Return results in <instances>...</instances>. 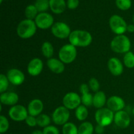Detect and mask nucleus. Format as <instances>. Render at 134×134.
I'll use <instances>...</instances> for the list:
<instances>
[{
	"label": "nucleus",
	"instance_id": "obj_1",
	"mask_svg": "<svg viewBox=\"0 0 134 134\" xmlns=\"http://www.w3.org/2000/svg\"><path fill=\"white\" fill-rule=\"evenodd\" d=\"M70 44L75 47H86L90 45L92 41V36L86 30H77L71 31L69 37Z\"/></svg>",
	"mask_w": 134,
	"mask_h": 134
},
{
	"label": "nucleus",
	"instance_id": "obj_2",
	"mask_svg": "<svg viewBox=\"0 0 134 134\" xmlns=\"http://www.w3.org/2000/svg\"><path fill=\"white\" fill-rule=\"evenodd\" d=\"M17 34L22 39H29L34 36L37 31V26L33 20L25 19L17 26Z\"/></svg>",
	"mask_w": 134,
	"mask_h": 134
},
{
	"label": "nucleus",
	"instance_id": "obj_3",
	"mask_svg": "<svg viewBox=\"0 0 134 134\" xmlns=\"http://www.w3.org/2000/svg\"><path fill=\"white\" fill-rule=\"evenodd\" d=\"M111 48L112 51L116 53L126 54L130 51L131 41L126 35H116L111 41Z\"/></svg>",
	"mask_w": 134,
	"mask_h": 134
},
{
	"label": "nucleus",
	"instance_id": "obj_4",
	"mask_svg": "<svg viewBox=\"0 0 134 134\" xmlns=\"http://www.w3.org/2000/svg\"><path fill=\"white\" fill-rule=\"evenodd\" d=\"M115 114L109 108L103 107L98 109L95 114V120L97 124L105 127L114 121Z\"/></svg>",
	"mask_w": 134,
	"mask_h": 134
},
{
	"label": "nucleus",
	"instance_id": "obj_5",
	"mask_svg": "<svg viewBox=\"0 0 134 134\" xmlns=\"http://www.w3.org/2000/svg\"><path fill=\"white\" fill-rule=\"evenodd\" d=\"M77 55V49L71 44H67L63 46L59 51L60 60L64 64H71L76 59Z\"/></svg>",
	"mask_w": 134,
	"mask_h": 134
},
{
	"label": "nucleus",
	"instance_id": "obj_6",
	"mask_svg": "<svg viewBox=\"0 0 134 134\" xmlns=\"http://www.w3.org/2000/svg\"><path fill=\"white\" fill-rule=\"evenodd\" d=\"M109 26L113 32L119 35H123L127 31L128 25L120 16L114 14L109 19Z\"/></svg>",
	"mask_w": 134,
	"mask_h": 134
},
{
	"label": "nucleus",
	"instance_id": "obj_7",
	"mask_svg": "<svg viewBox=\"0 0 134 134\" xmlns=\"http://www.w3.org/2000/svg\"><path fill=\"white\" fill-rule=\"evenodd\" d=\"M70 116V113L68 109L64 106H60L54 111L52 113V120L55 124L64 126L68 122Z\"/></svg>",
	"mask_w": 134,
	"mask_h": 134
},
{
	"label": "nucleus",
	"instance_id": "obj_8",
	"mask_svg": "<svg viewBox=\"0 0 134 134\" xmlns=\"http://www.w3.org/2000/svg\"><path fill=\"white\" fill-rule=\"evenodd\" d=\"M51 32L53 35L58 39H66L70 35L71 29L67 24L58 22L54 23L51 27Z\"/></svg>",
	"mask_w": 134,
	"mask_h": 134
},
{
	"label": "nucleus",
	"instance_id": "obj_9",
	"mask_svg": "<svg viewBox=\"0 0 134 134\" xmlns=\"http://www.w3.org/2000/svg\"><path fill=\"white\" fill-rule=\"evenodd\" d=\"M9 116L14 121H24L28 116V111L23 105H15L9 109Z\"/></svg>",
	"mask_w": 134,
	"mask_h": 134
},
{
	"label": "nucleus",
	"instance_id": "obj_10",
	"mask_svg": "<svg viewBox=\"0 0 134 134\" xmlns=\"http://www.w3.org/2000/svg\"><path fill=\"white\" fill-rule=\"evenodd\" d=\"M63 104L64 107L69 110H73L77 109L81 105V97L76 92L67 93L63 98Z\"/></svg>",
	"mask_w": 134,
	"mask_h": 134
},
{
	"label": "nucleus",
	"instance_id": "obj_11",
	"mask_svg": "<svg viewBox=\"0 0 134 134\" xmlns=\"http://www.w3.org/2000/svg\"><path fill=\"white\" fill-rule=\"evenodd\" d=\"M37 27L42 30L52 27L54 24V18L51 14L47 13H40L35 19Z\"/></svg>",
	"mask_w": 134,
	"mask_h": 134
},
{
	"label": "nucleus",
	"instance_id": "obj_12",
	"mask_svg": "<svg viewBox=\"0 0 134 134\" xmlns=\"http://www.w3.org/2000/svg\"><path fill=\"white\" fill-rule=\"evenodd\" d=\"M114 122L119 128L124 129V128H128L130 124V116L128 115V113L122 110V111H118L115 114Z\"/></svg>",
	"mask_w": 134,
	"mask_h": 134
},
{
	"label": "nucleus",
	"instance_id": "obj_13",
	"mask_svg": "<svg viewBox=\"0 0 134 134\" xmlns=\"http://www.w3.org/2000/svg\"><path fill=\"white\" fill-rule=\"evenodd\" d=\"M9 82L15 86H19L24 82L25 76L23 72L18 69H10L7 74Z\"/></svg>",
	"mask_w": 134,
	"mask_h": 134
},
{
	"label": "nucleus",
	"instance_id": "obj_14",
	"mask_svg": "<svg viewBox=\"0 0 134 134\" xmlns=\"http://www.w3.org/2000/svg\"><path fill=\"white\" fill-rule=\"evenodd\" d=\"M107 108L113 112H118L122 111L125 107V102L122 98L116 96L110 97L107 101Z\"/></svg>",
	"mask_w": 134,
	"mask_h": 134
},
{
	"label": "nucleus",
	"instance_id": "obj_15",
	"mask_svg": "<svg viewBox=\"0 0 134 134\" xmlns=\"http://www.w3.org/2000/svg\"><path fill=\"white\" fill-rule=\"evenodd\" d=\"M43 69V63L41 59L34 58L29 62L27 65V72L33 77L41 74Z\"/></svg>",
	"mask_w": 134,
	"mask_h": 134
},
{
	"label": "nucleus",
	"instance_id": "obj_16",
	"mask_svg": "<svg viewBox=\"0 0 134 134\" xmlns=\"http://www.w3.org/2000/svg\"><path fill=\"white\" fill-rule=\"evenodd\" d=\"M107 66L111 74L115 76L120 75L124 71L123 65L120 60L115 57L111 58L109 60Z\"/></svg>",
	"mask_w": 134,
	"mask_h": 134
},
{
	"label": "nucleus",
	"instance_id": "obj_17",
	"mask_svg": "<svg viewBox=\"0 0 134 134\" xmlns=\"http://www.w3.org/2000/svg\"><path fill=\"white\" fill-rule=\"evenodd\" d=\"M43 103L41 99H34L30 102L27 106V111L29 115L33 116H38L41 115L43 110Z\"/></svg>",
	"mask_w": 134,
	"mask_h": 134
},
{
	"label": "nucleus",
	"instance_id": "obj_18",
	"mask_svg": "<svg viewBox=\"0 0 134 134\" xmlns=\"http://www.w3.org/2000/svg\"><path fill=\"white\" fill-rule=\"evenodd\" d=\"M19 97L18 94L13 92L1 93L0 95V102L1 104L14 106L18 103Z\"/></svg>",
	"mask_w": 134,
	"mask_h": 134
},
{
	"label": "nucleus",
	"instance_id": "obj_19",
	"mask_svg": "<svg viewBox=\"0 0 134 134\" xmlns=\"http://www.w3.org/2000/svg\"><path fill=\"white\" fill-rule=\"evenodd\" d=\"M47 66L50 70L56 74L63 73L65 69L64 64L60 60L56 58H50L47 60Z\"/></svg>",
	"mask_w": 134,
	"mask_h": 134
},
{
	"label": "nucleus",
	"instance_id": "obj_20",
	"mask_svg": "<svg viewBox=\"0 0 134 134\" xmlns=\"http://www.w3.org/2000/svg\"><path fill=\"white\" fill-rule=\"evenodd\" d=\"M49 4L50 9L55 14L64 13L67 6L65 0H49Z\"/></svg>",
	"mask_w": 134,
	"mask_h": 134
},
{
	"label": "nucleus",
	"instance_id": "obj_21",
	"mask_svg": "<svg viewBox=\"0 0 134 134\" xmlns=\"http://www.w3.org/2000/svg\"><path fill=\"white\" fill-rule=\"evenodd\" d=\"M107 101L105 94L102 91H98L93 96V105L97 109L103 108Z\"/></svg>",
	"mask_w": 134,
	"mask_h": 134
},
{
	"label": "nucleus",
	"instance_id": "obj_22",
	"mask_svg": "<svg viewBox=\"0 0 134 134\" xmlns=\"http://www.w3.org/2000/svg\"><path fill=\"white\" fill-rule=\"evenodd\" d=\"M41 52L47 58H52V56L54 54V47L52 44L48 41L44 42L42 44Z\"/></svg>",
	"mask_w": 134,
	"mask_h": 134
},
{
	"label": "nucleus",
	"instance_id": "obj_23",
	"mask_svg": "<svg viewBox=\"0 0 134 134\" xmlns=\"http://www.w3.org/2000/svg\"><path fill=\"white\" fill-rule=\"evenodd\" d=\"M94 128L93 124L89 122H84L78 128V134H93Z\"/></svg>",
	"mask_w": 134,
	"mask_h": 134
},
{
	"label": "nucleus",
	"instance_id": "obj_24",
	"mask_svg": "<svg viewBox=\"0 0 134 134\" xmlns=\"http://www.w3.org/2000/svg\"><path fill=\"white\" fill-rule=\"evenodd\" d=\"M76 118L80 121H84L88 116V111L86 106L84 105H80L75 110Z\"/></svg>",
	"mask_w": 134,
	"mask_h": 134
},
{
	"label": "nucleus",
	"instance_id": "obj_25",
	"mask_svg": "<svg viewBox=\"0 0 134 134\" xmlns=\"http://www.w3.org/2000/svg\"><path fill=\"white\" fill-rule=\"evenodd\" d=\"M38 10L36 9L34 5H30L26 7L25 9V16L26 17V19L34 20L35 19L37 16L38 15Z\"/></svg>",
	"mask_w": 134,
	"mask_h": 134
},
{
	"label": "nucleus",
	"instance_id": "obj_26",
	"mask_svg": "<svg viewBox=\"0 0 134 134\" xmlns=\"http://www.w3.org/2000/svg\"><path fill=\"white\" fill-rule=\"evenodd\" d=\"M51 122V118L46 114H41L39 116H37V123L39 127L45 128L48 126H50Z\"/></svg>",
	"mask_w": 134,
	"mask_h": 134
},
{
	"label": "nucleus",
	"instance_id": "obj_27",
	"mask_svg": "<svg viewBox=\"0 0 134 134\" xmlns=\"http://www.w3.org/2000/svg\"><path fill=\"white\" fill-rule=\"evenodd\" d=\"M34 5L39 13H45L50 8L49 0H36Z\"/></svg>",
	"mask_w": 134,
	"mask_h": 134
},
{
	"label": "nucleus",
	"instance_id": "obj_28",
	"mask_svg": "<svg viewBox=\"0 0 134 134\" xmlns=\"http://www.w3.org/2000/svg\"><path fill=\"white\" fill-rule=\"evenodd\" d=\"M63 134H78V128L72 122H67L63 126Z\"/></svg>",
	"mask_w": 134,
	"mask_h": 134
},
{
	"label": "nucleus",
	"instance_id": "obj_29",
	"mask_svg": "<svg viewBox=\"0 0 134 134\" xmlns=\"http://www.w3.org/2000/svg\"><path fill=\"white\" fill-rule=\"evenodd\" d=\"M124 65L130 69L134 68V54L131 51L125 54L123 58Z\"/></svg>",
	"mask_w": 134,
	"mask_h": 134
},
{
	"label": "nucleus",
	"instance_id": "obj_30",
	"mask_svg": "<svg viewBox=\"0 0 134 134\" xmlns=\"http://www.w3.org/2000/svg\"><path fill=\"white\" fill-rule=\"evenodd\" d=\"M82 96H81V102L82 104L86 107H90L93 105V96L89 92L81 93Z\"/></svg>",
	"mask_w": 134,
	"mask_h": 134
},
{
	"label": "nucleus",
	"instance_id": "obj_31",
	"mask_svg": "<svg viewBox=\"0 0 134 134\" xmlns=\"http://www.w3.org/2000/svg\"><path fill=\"white\" fill-rule=\"evenodd\" d=\"M116 7L122 10H127L132 7L131 0H116Z\"/></svg>",
	"mask_w": 134,
	"mask_h": 134
},
{
	"label": "nucleus",
	"instance_id": "obj_32",
	"mask_svg": "<svg viewBox=\"0 0 134 134\" xmlns=\"http://www.w3.org/2000/svg\"><path fill=\"white\" fill-rule=\"evenodd\" d=\"M9 81L7 77L5 75L1 74L0 75V93L5 92L9 87Z\"/></svg>",
	"mask_w": 134,
	"mask_h": 134
},
{
	"label": "nucleus",
	"instance_id": "obj_33",
	"mask_svg": "<svg viewBox=\"0 0 134 134\" xmlns=\"http://www.w3.org/2000/svg\"><path fill=\"white\" fill-rule=\"evenodd\" d=\"M9 122L8 119L3 115L0 116V133H5L9 130Z\"/></svg>",
	"mask_w": 134,
	"mask_h": 134
},
{
	"label": "nucleus",
	"instance_id": "obj_34",
	"mask_svg": "<svg viewBox=\"0 0 134 134\" xmlns=\"http://www.w3.org/2000/svg\"><path fill=\"white\" fill-rule=\"evenodd\" d=\"M88 85L90 88L94 92H97L99 91V81L96 79L94 77L90 79L89 80L88 82Z\"/></svg>",
	"mask_w": 134,
	"mask_h": 134
},
{
	"label": "nucleus",
	"instance_id": "obj_35",
	"mask_svg": "<svg viewBox=\"0 0 134 134\" xmlns=\"http://www.w3.org/2000/svg\"><path fill=\"white\" fill-rule=\"evenodd\" d=\"M43 134H60L59 130L54 126H48L43 128Z\"/></svg>",
	"mask_w": 134,
	"mask_h": 134
},
{
	"label": "nucleus",
	"instance_id": "obj_36",
	"mask_svg": "<svg viewBox=\"0 0 134 134\" xmlns=\"http://www.w3.org/2000/svg\"><path fill=\"white\" fill-rule=\"evenodd\" d=\"M25 121H26V123L27 124V126H29L30 127H35V126L37 125V118H35V116L28 115Z\"/></svg>",
	"mask_w": 134,
	"mask_h": 134
},
{
	"label": "nucleus",
	"instance_id": "obj_37",
	"mask_svg": "<svg viewBox=\"0 0 134 134\" xmlns=\"http://www.w3.org/2000/svg\"><path fill=\"white\" fill-rule=\"evenodd\" d=\"M79 5V0H68L67 1V7L71 10L77 9Z\"/></svg>",
	"mask_w": 134,
	"mask_h": 134
},
{
	"label": "nucleus",
	"instance_id": "obj_38",
	"mask_svg": "<svg viewBox=\"0 0 134 134\" xmlns=\"http://www.w3.org/2000/svg\"><path fill=\"white\" fill-rule=\"evenodd\" d=\"M104 126L98 124L95 128V132L97 134H103L104 132Z\"/></svg>",
	"mask_w": 134,
	"mask_h": 134
},
{
	"label": "nucleus",
	"instance_id": "obj_39",
	"mask_svg": "<svg viewBox=\"0 0 134 134\" xmlns=\"http://www.w3.org/2000/svg\"><path fill=\"white\" fill-rule=\"evenodd\" d=\"M127 31L129 33L134 32V24H129L127 26Z\"/></svg>",
	"mask_w": 134,
	"mask_h": 134
},
{
	"label": "nucleus",
	"instance_id": "obj_40",
	"mask_svg": "<svg viewBox=\"0 0 134 134\" xmlns=\"http://www.w3.org/2000/svg\"><path fill=\"white\" fill-rule=\"evenodd\" d=\"M31 134H43V132L39 130H34Z\"/></svg>",
	"mask_w": 134,
	"mask_h": 134
},
{
	"label": "nucleus",
	"instance_id": "obj_41",
	"mask_svg": "<svg viewBox=\"0 0 134 134\" xmlns=\"http://www.w3.org/2000/svg\"><path fill=\"white\" fill-rule=\"evenodd\" d=\"M132 113H133V115H134V107L133 108V109H132Z\"/></svg>",
	"mask_w": 134,
	"mask_h": 134
},
{
	"label": "nucleus",
	"instance_id": "obj_42",
	"mask_svg": "<svg viewBox=\"0 0 134 134\" xmlns=\"http://www.w3.org/2000/svg\"><path fill=\"white\" fill-rule=\"evenodd\" d=\"M3 1V0H0V3H2Z\"/></svg>",
	"mask_w": 134,
	"mask_h": 134
},
{
	"label": "nucleus",
	"instance_id": "obj_43",
	"mask_svg": "<svg viewBox=\"0 0 134 134\" xmlns=\"http://www.w3.org/2000/svg\"><path fill=\"white\" fill-rule=\"evenodd\" d=\"M133 23H134V14H133Z\"/></svg>",
	"mask_w": 134,
	"mask_h": 134
},
{
	"label": "nucleus",
	"instance_id": "obj_44",
	"mask_svg": "<svg viewBox=\"0 0 134 134\" xmlns=\"http://www.w3.org/2000/svg\"></svg>",
	"mask_w": 134,
	"mask_h": 134
}]
</instances>
